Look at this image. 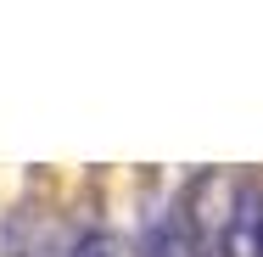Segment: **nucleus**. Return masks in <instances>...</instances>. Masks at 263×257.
I'll use <instances>...</instances> for the list:
<instances>
[{
    "label": "nucleus",
    "instance_id": "f03ea898",
    "mask_svg": "<svg viewBox=\"0 0 263 257\" xmlns=\"http://www.w3.org/2000/svg\"><path fill=\"white\" fill-rule=\"evenodd\" d=\"M73 257H106V241H101V235H90V241L73 246Z\"/></svg>",
    "mask_w": 263,
    "mask_h": 257
},
{
    "label": "nucleus",
    "instance_id": "f257e3e1",
    "mask_svg": "<svg viewBox=\"0 0 263 257\" xmlns=\"http://www.w3.org/2000/svg\"><path fill=\"white\" fill-rule=\"evenodd\" d=\"M146 257H208V252H202V241L191 235V224L174 212V218H162L157 229L146 235Z\"/></svg>",
    "mask_w": 263,
    "mask_h": 257
}]
</instances>
